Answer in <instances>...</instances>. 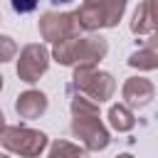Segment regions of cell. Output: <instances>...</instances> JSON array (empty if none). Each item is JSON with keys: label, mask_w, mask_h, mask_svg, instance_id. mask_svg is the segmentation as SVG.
<instances>
[{"label": "cell", "mask_w": 158, "mask_h": 158, "mask_svg": "<svg viewBox=\"0 0 158 158\" xmlns=\"http://www.w3.org/2000/svg\"><path fill=\"white\" fill-rule=\"evenodd\" d=\"M72 131L89 151H104L109 146V131L99 118V104L77 96L72 101Z\"/></svg>", "instance_id": "obj_1"}, {"label": "cell", "mask_w": 158, "mask_h": 158, "mask_svg": "<svg viewBox=\"0 0 158 158\" xmlns=\"http://www.w3.org/2000/svg\"><path fill=\"white\" fill-rule=\"evenodd\" d=\"M123 10H126V0H84V5L74 12V17L79 27L99 30V27L118 25Z\"/></svg>", "instance_id": "obj_2"}, {"label": "cell", "mask_w": 158, "mask_h": 158, "mask_svg": "<svg viewBox=\"0 0 158 158\" xmlns=\"http://www.w3.org/2000/svg\"><path fill=\"white\" fill-rule=\"evenodd\" d=\"M0 143L22 158H37L47 146V136L25 126H5V131L0 133Z\"/></svg>", "instance_id": "obj_3"}, {"label": "cell", "mask_w": 158, "mask_h": 158, "mask_svg": "<svg viewBox=\"0 0 158 158\" xmlns=\"http://www.w3.org/2000/svg\"><path fill=\"white\" fill-rule=\"evenodd\" d=\"M74 86L81 94H86L94 104H101V101L111 99L114 89H116L114 77L109 72H99L96 67L94 69H79L77 67V72H74Z\"/></svg>", "instance_id": "obj_4"}, {"label": "cell", "mask_w": 158, "mask_h": 158, "mask_svg": "<svg viewBox=\"0 0 158 158\" xmlns=\"http://www.w3.org/2000/svg\"><path fill=\"white\" fill-rule=\"evenodd\" d=\"M49 67V52L44 44H27L17 59V77L27 84L37 81Z\"/></svg>", "instance_id": "obj_5"}, {"label": "cell", "mask_w": 158, "mask_h": 158, "mask_svg": "<svg viewBox=\"0 0 158 158\" xmlns=\"http://www.w3.org/2000/svg\"><path fill=\"white\" fill-rule=\"evenodd\" d=\"M77 30H79V25H77L74 12H44L40 20V35L54 44L77 35Z\"/></svg>", "instance_id": "obj_6"}, {"label": "cell", "mask_w": 158, "mask_h": 158, "mask_svg": "<svg viewBox=\"0 0 158 158\" xmlns=\"http://www.w3.org/2000/svg\"><path fill=\"white\" fill-rule=\"evenodd\" d=\"M106 49H109V44L104 37H79L74 64L79 69H94L99 64V59H104Z\"/></svg>", "instance_id": "obj_7"}, {"label": "cell", "mask_w": 158, "mask_h": 158, "mask_svg": "<svg viewBox=\"0 0 158 158\" xmlns=\"http://www.w3.org/2000/svg\"><path fill=\"white\" fill-rule=\"evenodd\" d=\"M121 94H123L126 106H131V109H143L146 104H151L156 89H153V84H151L148 79H143V77H131V79L123 84V91H121Z\"/></svg>", "instance_id": "obj_8"}, {"label": "cell", "mask_w": 158, "mask_h": 158, "mask_svg": "<svg viewBox=\"0 0 158 158\" xmlns=\"http://www.w3.org/2000/svg\"><path fill=\"white\" fill-rule=\"evenodd\" d=\"M15 111L20 114V118H40V116L47 111V96H44L42 91L30 89V91H25V94L17 96Z\"/></svg>", "instance_id": "obj_9"}, {"label": "cell", "mask_w": 158, "mask_h": 158, "mask_svg": "<svg viewBox=\"0 0 158 158\" xmlns=\"http://www.w3.org/2000/svg\"><path fill=\"white\" fill-rule=\"evenodd\" d=\"M128 64L136 69H156L158 67V35L148 37L143 42V47L128 57Z\"/></svg>", "instance_id": "obj_10"}, {"label": "cell", "mask_w": 158, "mask_h": 158, "mask_svg": "<svg viewBox=\"0 0 158 158\" xmlns=\"http://www.w3.org/2000/svg\"><path fill=\"white\" fill-rule=\"evenodd\" d=\"M77 44H79V35H72L62 42L54 44V59L59 64H74V57H77Z\"/></svg>", "instance_id": "obj_11"}, {"label": "cell", "mask_w": 158, "mask_h": 158, "mask_svg": "<svg viewBox=\"0 0 158 158\" xmlns=\"http://www.w3.org/2000/svg\"><path fill=\"white\" fill-rule=\"evenodd\" d=\"M109 121H111V126H114L116 131H131L133 123H136L133 114H131L128 106H123V104H114V106H111V111H109Z\"/></svg>", "instance_id": "obj_12"}, {"label": "cell", "mask_w": 158, "mask_h": 158, "mask_svg": "<svg viewBox=\"0 0 158 158\" xmlns=\"http://www.w3.org/2000/svg\"><path fill=\"white\" fill-rule=\"evenodd\" d=\"M49 158H86V151L69 141H54L49 148Z\"/></svg>", "instance_id": "obj_13"}, {"label": "cell", "mask_w": 158, "mask_h": 158, "mask_svg": "<svg viewBox=\"0 0 158 158\" xmlns=\"http://www.w3.org/2000/svg\"><path fill=\"white\" fill-rule=\"evenodd\" d=\"M131 30L136 35H146L151 32V22H148V15H146V2H141L133 12V20H131Z\"/></svg>", "instance_id": "obj_14"}, {"label": "cell", "mask_w": 158, "mask_h": 158, "mask_svg": "<svg viewBox=\"0 0 158 158\" xmlns=\"http://www.w3.org/2000/svg\"><path fill=\"white\" fill-rule=\"evenodd\" d=\"M15 54H17V44H15V40L7 37V35H0V62H10Z\"/></svg>", "instance_id": "obj_15"}, {"label": "cell", "mask_w": 158, "mask_h": 158, "mask_svg": "<svg viewBox=\"0 0 158 158\" xmlns=\"http://www.w3.org/2000/svg\"><path fill=\"white\" fill-rule=\"evenodd\" d=\"M146 15H148V22H151V30H158V0L146 2Z\"/></svg>", "instance_id": "obj_16"}, {"label": "cell", "mask_w": 158, "mask_h": 158, "mask_svg": "<svg viewBox=\"0 0 158 158\" xmlns=\"http://www.w3.org/2000/svg\"><path fill=\"white\" fill-rule=\"evenodd\" d=\"M37 7V0H12V10L25 15V12H32Z\"/></svg>", "instance_id": "obj_17"}, {"label": "cell", "mask_w": 158, "mask_h": 158, "mask_svg": "<svg viewBox=\"0 0 158 158\" xmlns=\"http://www.w3.org/2000/svg\"><path fill=\"white\" fill-rule=\"evenodd\" d=\"M5 131V116H2V111H0V133Z\"/></svg>", "instance_id": "obj_18"}, {"label": "cell", "mask_w": 158, "mask_h": 158, "mask_svg": "<svg viewBox=\"0 0 158 158\" xmlns=\"http://www.w3.org/2000/svg\"><path fill=\"white\" fill-rule=\"evenodd\" d=\"M49 2H54V5H64V2H72V0H49Z\"/></svg>", "instance_id": "obj_19"}, {"label": "cell", "mask_w": 158, "mask_h": 158, "mask_svg": "<svg viewBox=\"0 0 158 158\" xmlns=\"http://www.w3.org/2000/svg\"><path fill=\"white\" fill-rule=\"evenodd\" d=\"M116 158H133V156H128V153H121V156H116Z\"/></svg>", "instance_id": "obj_20"}, {"label": "cell", "mask_w": 158, "mask_h": 158, "mask_svg": "<svg viewBox=\"0 0 158 158\" xmlns=\"http://www.w3.org/2000/svg\"><path fill=\"white\" fill-rule=\"evenodd\" d=\"M0 158H7V156H5V153H0Z\"/></svg>", "instance_id": "obj_21"}, {"label": "cell", "mask_w": 158, "mask_h": 158, "mask_svg": "<svg viewBox=\"0 0 158 158\" xmlns=\"http://www.w3.org/2000/svg\"><path fill=\"white\" fill-rule=\"evenodd\" d=\"M0 89H2V77H0Z\"/></svg>", "instance_id": "obj_22"}]
</instances>
